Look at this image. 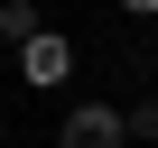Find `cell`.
Masks as SVG:
<instances>
[{"label": "cell", "mask_w": 158, "mask_h": 148, "mask_svg": "<svg viewBox=\"0 0 158 148\" xmlns=\"http://www.w3.org/2000/svg\"><path fill=\"white\" fill-rule=\"evenodd\" d=\"M28 28H47V10H37V0H0V46H19Z\"/></svg>", "instance_id": "3"}, {"label": "cell", "mask_w": 158, "mask_h": 148, "mask_svg": "<svg viewBox=\"0 0 158 148\" xmlns=\"http://www.w3.org/2000/svg\"><path fill=\"white\" fill-rule=\"evenodd\" d=\"M112 10H121V19H149V28H158V0H112Z\"/></svg>", "instance_id": "5"}, {"label": "cell", "mask_w": 158, "mask_h": 148, "mask_svg": "<svg viewBox=\"0 0 158 148\" xmlns=\"http://www.w3.org/2000/svg\"><path fill=\"white\" fill-rule=\"evenodd\" d=\"M10 56H19V84H28V93H56V84H74V37H65V28H28Z\"/></svg>", "instance_id": "1"}, {"label": "cell", "mask_w": 158, "mask_h": 148, "mask_svg": "<svg viewBox=\"0 0 158 148\" xmlns=\"http://www.w3.org/2000/svg\"><path fill=\"white\" fill-rule=\"evenodd\" d=\"M56 148H130V120H121V102H74L65 120H56Z\"/></svg>", "instance_id": "2"}, {"label": "cell", "mask_w": 158, "mask_h": 148, "mask_svg": "<svg viewBox=\"0 0 158 148\" xmlns=\"http://www.w3.org/2000/svg\"><path fill=\"white\" fill-rule=\"evenodd\" d=\"M121 120H130V139H139V148H158V93H139Z\"/></svg>", "instance_id": "4"}]
</instances>
